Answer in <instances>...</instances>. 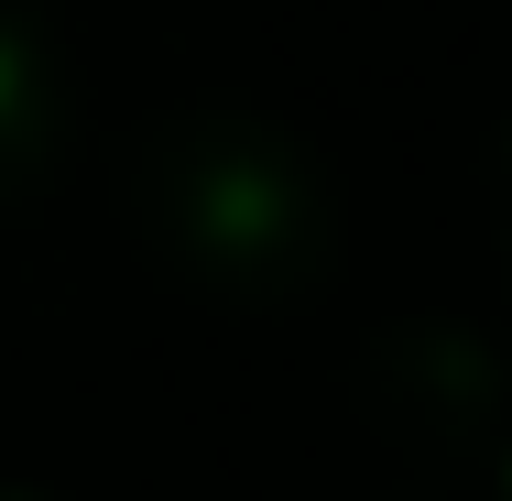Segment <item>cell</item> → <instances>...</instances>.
<instances>
[{"mask_svg": "<svg viewBox=\"0 0 512 501\" xmlns=\"http://www.w3.org/2000/svg\"><path fill=\"white\" fill-rule=\"evenodd\" d=\"M120 218L164 284L229 305V316H295L349 262L338 164L295 120L240 109V99L142 120L120 153Z\"/></svg>", "mask_w": 512, "mask_h": 501, "instance_id": "obj_1", "label": "cell"}, {"mask_svg": "<svg viewBox=\"0 0 512 501\" xmlns=\"http://www.w3.org/2000/svg\"><path fill=\"white\" fill-rule=\"evenodd\" d=\"M349 393L360 414L414 447V458H469L512 425V382H502V349L458 316H393L360 360H349Z\"/></svg>", "mask_w": 512, "mask_h": 501, "instance_id": "obj_2", "label": "cell"}, {"mask_svg": "<svg viewBox=\"0 0 512 501\" xmlns=\"http://www.w3.org/2000/svg\"><path fill=\"white\" fill-rule=\"evenodd\" d=\"M77 142V88L44 0H0V207L44 197Z\"/></svg>", "mask_w": 512, "mask_h": 501, "instance_id": "obj_3", "label": "cell"}, {"mask_svg": "<svg viewBox=\"0 0 512 501\" xmlns=\"http://www.w3.org/2000/svg\"><path fill=\"white\" fill-rule=\"evenodd\" d=\"M480 186H491V240H502V273H512V120L491 131V164H480Z\"/></svg>", "mask_w": 512, "mask_h": 501, "instance_id": "obj_4", "label": "cell"}, {"mask_svg": "<svg viewBox=\"0 0 512 501\" xmlns=\"http://www.w3.org/2000/svg\"><path fill=\"white\" fill-rule=\"evenodd\" d=\"M502 501H512V447H502Z\"/></svg>", "mask_w": 512, "mask_h": 501, "instance_id": "obj_5", "label": "cell"}, {"mask_svg": "<svg viewBox=\"0 0 512 501\" xmlns=\"http://www.w3.org/2000/svg\"><path fill=\"white\" fill-rule=\"evenodd\" d=\"M0 501H44V491H0Z\"/></svg>", "mask_w": 512, "mask_h": 501, "instance_id": "obj_6", "label": "cell"}]
</instances>
